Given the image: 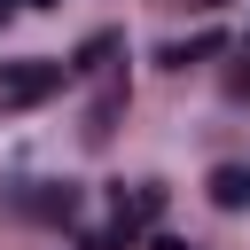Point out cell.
Returning <instances> with one entry per match:
<instances>
[{
  "label": "cell",
  "instance_id": "obj_11",
  "mask_svg": "<svg viewBox=\"0 0 250 250\" xmlns=\"http://www.w3.org/2000/svg\"><path fill=\"white\" fill-rule=\"evenodd\" d=\"M31 8H47V0H31Z\"/></svg>",
  "mask_w": 250,
  "mask_h": 250
},
{
  "label": "cell",
  "instance_id": "obj_3",
  "mask_svg": "<svg viewBox=\"0 0 250 250\" xmlns=\"http://www.w3.org/2000/svg\"><path fill=\"white\" fill-rule=\"evenodd\" d=\"M203 188H211V203H219V211H250V164H219Z\"/></svg>",
  "mask_w": 250,
  "mask_h": 250
},
{
  "label": "cell",
  "instance_id": "obj_6",
  "mask_svg": "<svg viewBox=\"0 0 250 250\" xmlns=\"http://www.w3.org/2000/svg\"><path fill=\"white\" fill-rule=\"evenodd\" d=\"M211 47H219V31H203V39H172V47H164V62H172V70H188V62H195V55H211Z\"/></svg>",
  "mask_w": 250,
  "mask_h": 250
},
{
  "label": "cell",
  "instance_id": "obj_7",
  "mask_svg": "<svg viewBox=\"0 0 250 250\" xmlns=\"http://www.w3.org/2000/svg\"><path fill=\"white\" fill-rule=\"evenodd\" d=\"M78 250H133V234H125V227H109V234H86Z\"/></svg>",
  "mask_w": 250,
  "mask_h": 250
},
{
  "label": "cell",
  "instance_id": "obj_2",
  "mask_svg": "<svg viewBox=\"0 0 250 250\" xmlns=\"http://www.w3.org/2000/svg\"><path fill=\"white\" fill-rule=\"evenodd\" d=\"M148 219H164V188H156V180H141L133 195L117 188V227L133 234V227H148Z\"/></svg>",
  "mask_w": 250,
  "mask_h": 250
},
{
  "label": "cell",
  "instance_id": "obj_9",
  "mask_svg": "<svg viewBox=\"0 0 250 250\" xmlns=\"http://www.w3.org/2000/svg\"><path fill=\"white\" fill-rule=\"evenodd\" d=\"M148 250H188V242H180V234H156V242H148Z\"/></svg>",
  "mask_w": 250,
  "mask_h": 250
},
{
  "label": "cell",
  "instance_id": "obj_1",
  "mask_svg": "<svg viewBox=\"0 0 250 250\" xmlns=\"http://www.w3.org/2000/svg\"><path fill=\"white\" fill-rule=\"evenodd\" d=\"M70 78V62H0V109H31Z\"/></svg>",
  "mask_w": 250,
  "mask_h": 250
},
{
  "label": "cell",
  "instance_id": "obj_10",
  "mask_svg": "<svg viewBox=\"0 0 250 250\" xmlns=\"http://www.w3.org/2000/svg\"><path fill=\"white\" fill-rule=\"evenodd\" d=\"M8 8H16V0H0V23H8Z\"/></svg>",
  "mask_w": 250,
  "mask_h": 250
},
{
  "label": "cell",
  "instance_id": "obj_5",
  "mask_svg": "<svg viewBox=\"0 0 250 250\" xmlns=\"http://www.w3.org/2000/svg\"><path fill=\"white\" fill-rule=\"evenodd\" d=\"M16 211H31V219H78V195L70 188H23Z\"/></svg>",
  "mask_w": 250,
  "mask_h": 250
},
{
  "label": "cell",
  "instance_id": "obj_4",
  "mask_svg": "<svg viewBox=\"0 0 250 250\" xmlns=\"http://www.w3.org/2000/svg\"><path fill=\"white\" fill-rule=\"evenodd\" d=\"M117 109H125V78H102V94H94V109H86V141H109Z\"/></svg>",
  "mask_w": 250,
  "mask_h": 250
},
{
  "label": "cell",
  "instance_id": "obj_8",
  "mask_svg": "<svg viewBox=\"0 0 250 250\" xmlns=\"http://www.w3.org/2000/svg\"><path fill=\"white\" fill-rule=\"evenodd\" d=\"M227 86H234V94H250V62H242V70H234V78H227Z\"/></svg>",
  "mask_w": 250,
  "mask_h": 250
}]
</instances>
